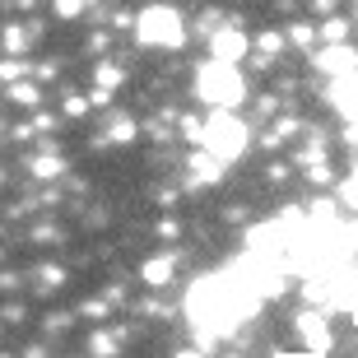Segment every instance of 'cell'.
I'll list each match as a JSON object with an SVG mask.
<instances>
[{"label": "cell", "instance_id": "14", "mask_svg": "<svg viewBox=\"0 0 358 358\" xmlns=\"http://www.w3.org/2000/svg\"><path fill=\"white\" fill-rule=\"evenodd\" d=\"M284 38L293 42V47H303V52H317V24H307V19H298V24H289L284 28Z\"/></svg>", "mask_w": 358, "mask_h": 358}, {"label": "cell", "instance_id": "5", "mask_svg": "<svg viewBox=\"0 0 358 358\" xmlns=\"http://www.w3.org/2000/svg\"><path fill=\"white\" fill-rule=\"evenodd\" d=\"M247 52H252V38H247V28H238V24H219V28L210 33V61L238 66V61H247Z\"/></svg>", "mask_w": 358, "mask_h": 358}, {"label": "cell", "instance_id": "31", "mask_svg": "<svg viewBox=\"0 0 358 358\" xmlns=\"http://www.w3.org/2000/svg\"><path fill=\"white\" fill-rule=\"evenodd\" d=\"M224 358H238V354H224Z\"/></svg>", "mask_w": 358, "mask_h": 358}, {"label": "cell", "instance_id": "18", "mask_svg": "<svg viewBox=\"0 0 358 358\" xmlns=\"http://www.w3.org/2000/svg\"><path fill=\"white\" fill-rule=\"evenodd\" d=\"M28 168H33V177L52 182V177H61V173H66V159H56V154H42V159H33Z\"/></svg>", "mask_w": 358, "mask_h": 358}, {"label": "cell", "instance_id": "11", "mask_svg": "<svg viewBox=\"0 0 358 358\" xmlns=\"http://www.w3.org/2000/svg\"><path fill=\"white\" fill-rule=\"evenodd\" d=\"M33 33H38V28L5 24V33H0V42H5V56H24V52H28V42H33Z\"/></svg>", "mask_w": 358, "mask_h": 358}, {"label": "cell", "instance_id": "10", "mask_svg": "<svg viewBox=\"0 0 358 358\" xmlns=\"http://www.w3.org/2000/svg\"><path fill=\"white\" fill-rule=\"evenodd\" d=\"M224 168H228V163H219L214 154H205V149H196V154H191V177H196L200 186L224 182Z\"/></svg>", "mask_w": 358, "mask_h": 358}, {"label": "cell", "instance_id": "17", "mask_svg": "<svg viewBox=\"0 0 358 358\" xmlns=\"http://www.w3.org/2000/svg\"><path fill=\"white\" fill-rule=\"evenodd\" d=\"M289 135H298V121H293V117H279L275 126H270V131L261 135V145H266V149H279L284 140H289Z\"/></svg>", "mask_w": 358, "mask_h": 358}, {"label": "cell", "instance_id": "24", "mask_svg": "<svg viewBox=\"0 0 358 358\" xmlns=\"http://www.w3.org/2000/svg\"><path fill=\"white\" fill-rule=\"evenodd\" d=\"M182 135L191 140V145H200V135H205V121H196V117H182Z\"/></svg>", "mask_w": 358, "mask_h": 358}, {"label": "cell", "instance_id": "3", "mask_svg": "<svg viewBox=\"0 0 358 358\" xmlns=\"http://www.w3.org/2000/svg\"><path fill=\"white\" fill-rule=\"evenodd\" d=\"M135 42L149 52H177L186 42V19L173 5H145L135 14Z\"/></svg>", "mask_w": 358, "mask_h": 358}, {"label": "cell", "instance_id": "2", "mask_svg": "<svg viewBox=\"0 0 358 358\" xmlns=\"http://www.w3.org/2000/svg\"><path fill=\"white\" fill-rule=\"evenodd\" d=\"M196 98L210 112H238L247 103V80H242L238 66H224V61H205L196 70Z\"/></svg>", "mask_w": 358, "mask_h": 358}, {"label": "cell", "instance_id": "26", "mask_svg": "<svg viewBox=\"0 0 358 358\" xmlns=\"http://www.w3.org/2000/svg\"><path fill=\"white\" fill-rule=\"evenodd\" d=\"M307 5H312V10L326 19V14H335V5H340V0H307Z\"/></svg>", "mask_w": 358, "mask_h": 358}, {"label": "cell", "instance_id": "16", "mask_svg": "<svg viewBox=\"0 0 358 358\" xmlns=\"http://www.w3.org/2000/svg\"><path fill=\"white\" fill-rule=\"evenodd\" d=\"M89 354H93V358H117V354H121V335L93 331V335H89Z\"/></svg>", "mask_w": 358, "mask_h": 358}, {"label": "cell", "instance_id": "30", "mask_svg": "<svg viewBox=\"0 0 358 358\" xmlns=\"http://www.w3.org/2000/svg\"><path fill=\"white\" fill-rule=\"evenodd\" d=\"M354 24H358V5H354Z\"/></svg>", "mask_w": 358, "mask_h": 358}, {"label": "cell", "instance_id": "6", "mask_svg": "<svg viewBox=\"0 0 358 358\" xmlns=\"http://www.w3.org/2000/svg\"><path fill=\"white\" fill-rule=\"evenodd\" d=\"M312 66L326 75V80H345V75H358V52L349 42H326L312 52Z\"/></svg>", "mask_w": 358, "mask_h": 358}, {"label": "cell", "instance_id": "15", "mask_svg": "<svg viewBox=\"0 0 358 358\" xmlns=\"http://www.w3.org/2000/svg\"><path fill=\"white\" fill-rule=\"evenodd\" d=\"M5 98H10V103H19V107H38L42 103V89L33 80H19V84H5Z\"/></svg>", "mask_w": 358, "mask_h": 358}, {"label": "cell", "instance_id": "29", "mask_svg": "<svg viewBox=\"0 0 358 358\" xmlns=\"http://www.w3.org/2000/svg\"><path fill=\"white\" fill-rule=\"evenodd\" d=\"M349 177H354V182H358V159H354V168H349Z\"/></svg>", "mask_w": 358, "mask_h": 358}, {"label": "cell", "instance_id": "28", "mask_svg": "<svg viewBox=\"0 0 358 358\" xmlns=\"http://www.w3.org/2000/svg\"><path fill=\"white\" fill-rule=\"evenodd\" d=\"M177 358H205V354H200V349H182V354H177Z\"/></svg>", "mask_w": 358, "mask_h": 358}, {"label": "cell", "instance_id": "8", "mask_svg": "<svg viewBox=\"0 0 358 358\" xmlns=\"http://www.w3.org/2000/svg\"><path fill=\"white\" fill-rule=\"evenodd\" d=\"M173 275H177V252L168 247V252H159V256H149L145 266H140V279H145L149 289H168L173 284Z\"/></svg>", "mask_w": 358, "mask_h": 358}, {"label": "cell", "instance_id": "1", "mask_svg": "<svg viewBox=\"0 0 358 358\" xmlns=\"http://www.w3.org/2000/svg\"><path fill=\"white\" fill-rule=\"evenodd\" d=\"M261 298L247 289V279L238 270H224V275H205L191 284L186 293V317L196 321V335H210V340H224L252 317Z\"/></svg>", "mask_w": 358, "mask_h": 358}, {"label": "cell", "instance_id": "4", "mask_svg": "<svg viewBox=\"0 0 358 358\" xmlns=\"http://www.w3.org/2000/svg\"><path fill=\"white\" fill-rule=\"evenodd\" d=\"M200 149L214 154L219 163H238L242 154L252 149V126H247L238 112H210L205 135H200Z\"/></svg>", "mask_w": 358, "mask_h": 358}, {"label": "cell", "instance_id": "20", "mask_svg": "<svg viewBox=\"0 0 358 358\" xmlns=\"http://www.w3.org/2000/svg\"><path fill=\"white\" fill-rule=\"evenodd\" d=\"M84 10H89V0H52V14L61 19V24H70V19H80Z\"/></svg>", "mask_w": 358, "mask_h": 358}, {"label": "cell", "instance_id": "7", "mask_svg": "<svg viewBox=\"0 0 358 358\" xmlns=\"http://www.w3.org/2000/svg\"><path fill=\"white\" fill-rule=\"evenodd\" d=\"M293 331H298V340H303L307 354H331V321H326V312H303V317L293 321Z\"/></svg>", "mask_w": 358, "mask_h": 358}, {"label": "cell", "instance_id": "23", "mask_svg": "<svg viewBox=\"0 0 358 358\" xmlns=\"http://www.w3.org/2000/svg\"><path fill=\"white\" fill-rule=\"evenodd\" d=\"M89 98H84V93H66V117H84V112H89Z\"/></svg>", "mask_w": 358, "mask_h": 358}, {"label": "cell", "instance_id": "13", "mask_svg": "<svg viewBox=\"0 0 358 358\" xmlns=\"http://www.w3.org/2000/svg\"><path fill=\"white\" fill-rule=\"evenodd\" d=\"M317 38H321V47H326V42H349V19L345 14H326L317 24Z\"/></svg>", "mask_w": 358, "mask_h": 358}, {"label": "cell", "instance_id": "19", "mask_svg": "<svg viewBox=\"0 0 358 358\" xmlns=\"http://www.w3.org/2000/svg\"><path fill=\"white\" fill-rule=\"evenodd\" d=\"M28 70H33V66H28L24 56H5V61H0V80L19 84V80H28Z\"/></svg>", "mask_w": 358, "mask_h": 358}, {"label": "cell", "instance_id": "22", "mask_svg": "<svg viewBox=\"0 0 358 358\" xmlns=\"http://www.w3.org/2000/svg\"><path fill=\"white\" fill-rule=\"evenodd\" d=\"M340 205H345V210H358V182H354V177L340 182Z\"/></svg>", "mask_w": 358, "mask_h": 358}, {"label": "cell", "instance_id": "27", "mask_svg": "<svg viewBox=\"0 0 358 358\" xmlns=\"http://www.w3.org/2000/svg\"><path fill=\"white\" fill-rule=\"evenodd\" d=\"M345 242H349V252L358 256V219H354V224H345Z\"/></svg>", "mask_w": 358, "mask_h": 358}, {"label": "cell", "instance_id": "9", "mask_svg": "<svg viewBox=\"0 0 358 358\" xmlns=\"http://www.w3.org/2000/svg\"><path fill=\"white\" fill-rule=\"evenodd\" d=\"M331 107H335L345 121H358V75L331 80Z\"/></svg>", "mask_w": 358, "mask_h": 358}, {"label": "cell", "instance_id": "21", "mask_svg": "<svg viewBox=\"0 0 358 358\" xmlns=\"http://www.w3.org/2000/svg\"><path fill=\"white\" fill-rule=\"evenodd\" d=\"M38 284H42V289H61V284H66V270H61V266H42Z\"/></svg>", "mask_w": 358, "mask_h": 358}, {"label": "cell", "instance_id": "12", "mask_svg": "<svg viewBox=\"0 0 358 358\" xmlns=\"http://www.w3.org/2000/svg\"><path fill=\"white\" fill-rule=\"evenodd\" d=\"M121 80H126V70H121L117 61H98V66H93V89L112 93V89H121Z\"/></svg>", "mask_w": 358, "mask_h": 358}, {"label": "cell", "instance_id": "25", "mask_svg": "<svg viewBox=\"0 0 358 358\" xmlns=\"http://www.w3.org/2000/svg\"><path fill=\"white\" fill-rule=\"evenodd\" d=\"M84 317H98V321H103V317H107V303H98V298H89V303H84Z\"/></svg>", "mask_w": 358, "mask_h": 358}]
</instances>
